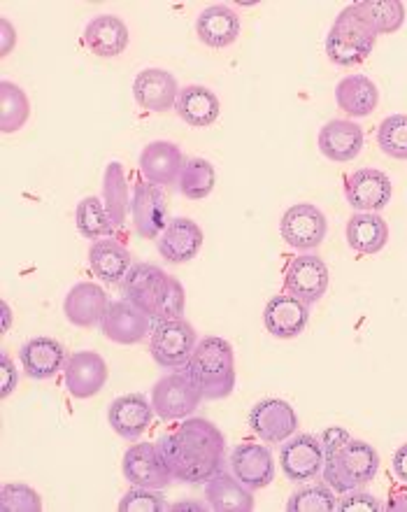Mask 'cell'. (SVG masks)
Instances as JSON below:
<instances>
[{
  "label": "cell",
  "instance_id": "cell-1",
  "mask_svg": "<svg viewBox=\"0 0 407 512\" xmlns=\"http://www.w3.org/2000/svg\"><path fill=\"white\" fill-rule=\"evenodd\" d=\"M156 447L173 478L187 485H203L226 461L224 433L203 417L184 419L177 429L163 433Z\"/></svg>",
  "mask_w": 407,
  "mask_h": 512
},
{
  "label": "cell",
  "instance_id": "cell-2",
  "mask_svg": "<svg viewBox=\"0 0 407 512\" xmlns=\"http://www.w3.org/2000/svg\"><path fill=\"white\" fill-rule=\"evenodd\" d=\"M324 447V482L335 494H347L366 487L380 471V454L366 440L352 438V433L340 426H331L321 433Z\"/></svg>",
  "mask_w": 407,
  "mask_h": 512
},
{
  "label": "cell",
  "instance_id": "cell-3",
  "mask_svg": "<svg viewBox=\"0 0 407 512\" xmlns=\"http://www.w3.org/2000/svg\"><path fill=\"white\" fill-rule=\"evenodd\" d=\"M189 378L201 389L203 401H219L233 394L235 382V352L228 340L219 336H205L198 340L187 366Z\"/></svg>",
  "mask_w": 407,
  "mask_h": 512
},
{
  "label": "cell",
  "instance_id": "cell-4",
  "mask_svg": "<svg viewBox=\"0 0 407 512\" xmlns=\"http://www.w3.org/2000/svg\"><path fill=\"white\" fill-rule=\"evenodd\" d=\"M377 35L349 10V5L333 21L326 35V56L335 66L352 68L359 66L373 54Z\"/></svg>",
  "mask_w": 407,
  "mask_h": 512
},
{
  "label": "cell",
  "instance_id": "cell-5",
  "mask_svg": "<svg viewBox=\"0 0 407 512\" xmlns=\"http://www.w3.org/2000/svg\"><path fill=\"white\" fill-rule=\"evenodd\" d=\"M198 345L196 329L187 319L159 322L149 338V354L161 368H187Z\"/></svg>",
  "mask_w": 407,
  "mask_h": 512
},
{
  "label": "cell",
  "instance_id": "cell-6",
  "mask_svg": "<svg viewBox=\"0 0 407 512\" xmlns=\"http://www.w3.org/2000/svg\"><path fill=\"white\" fill-rule=\"evenodd\" d=\"M203 401L201 389L189 378L187 371L168 373L152 387V405L154 412L163 422H177L187 419L198 410Z\"/></svg>",
  "mask_w": 407,
  "mask_h": 512
},
{
  "label": "cell",
  "instance_id": "cell-7",
  "mask_svg": "<svg viewBox=\"0 0 407 512\" xmlns=\"http://www.w3.org/2000/svg\"><path fill=\"white\" fill-rule=\"evenodd\" d=\"M280 233L284 243L294 247V250H301V252L317 250V247L324 243L328 233L326 215L317 208V205H310V203L291 205V208L282 215Z\"/></svg>",
  "mask_w": 407,
  "mask_h": 512
},
{
  "label": "cell",
  "instance_id": "cell-8",
  "mask_svg": "<svg viewBox=\"0 0 407 512\" xmlns=\"http://www.w3.org/2000/svg\"><path fill=\"white\" fill-rule=\"evenodd\" d=\"M328 266L317 254H301L289 259L284 268V291L291 296L301 298L303 303L312 305L324 298L328 289Z\"/></svg>",
  "mask_w": 407,
  "mask_h": 512
},
{
  "label": "cell",
  "instance_id": "cell-9",
  "mask_svg": "<svg viewBox=\"0 0 407 512\" xmlns=\"http://www.w3.org/2000/svg\"><path fill=\"white\" fill-rule=\"evenodd\" d=\"M280 466L289 482L303 485L317 478L324 468V447L321 440L310 433H294L289 440H284L280 450Z\"/></svg>",
  "mask_w": 407,
  "mask_h": 512
},
{
  "label": "cell",
  "instance_id": "cell-10",
  "mask_svg": "<svg viewBox=\"0 0 407 512\" xmlns=\"http://www.w3.org/2000/svg\"><path fill=\"white\" fill-rule=\"evenodd\" d=\"M121 471L133 487L166 489L170 482H175L156 443H135L128 447L121 461Z\"/></svg>",
  "mask_w": 407,
  "mask_h": 512
},
{
  "label": "cell",
  "instance_id": "cell-11",
  "mask_svg": "<svg viewBox=\"0 0 407 512\" xmlns=\"http://www.w3.org/2000/svg\"><path fill=\"white\" fill-rule=\"evenodd\" d=\"M249 429L263 443H284L298 431L294 405L282 401V398H263L249 410Z\"/></svg>",
  "mask_w": 407,
  "mask_h": 512
},
{
  "label": "cell",
  "instance_id": "cell-12",
  "mask_svg": "<svg viewBox=\"0 0 407 512\" xmlns=\"http://www.w3.org/2000/svg\"><path fill=\"white\" fill-rule=\"evenodd\" d=\"M149 319L152 317L128 301V298H124V301H110L101 322V331L110 343L140 345L147 338L149 326H152Z\"/></svg>",
  "mask_w": 407,
  "mask_h": 512
},
{
  "label": "cell",
  "instance_id": "cell-13",
  "mask_svg": "<svg viewBox=\"0 0 407 512\" xmlns=\"http://www.w3.org/2000/svg\"><path fill=\"white\" fill-rule=\"evenodd\" d=\"M63 378H66L68 394L84 401V398L101 394L110 378V368L98 352H75L63 366Z\"/></svg>",
  "mask_w": 407,
  "mask_h": 512
},
{
  "label": "cell",
  "instance_id": "cell-14",
  "mask_svg": "<svg viewBox=\"0 0 407 512\" xmlns=\"http://www.w3.org/2000/svg\"><path fill=\"white\" fill-rule=\"evenodd\" d=\"M205 233L194 219L175 217L170 219L166 229L156 238V250L170 266H182V263L194 261L198 252L203 250Z\"/></svg>",
  "mask_w": 407,
  "mask_h": 512
},
{
  "label": "cell",
  "instance_id": "cell-15",
  "mask_svg": "<svg viewBox=\"0 0 407 512\" xmlns=\"http://www.w3.org/2000/svg\"><path fill=\"white\" fill-rule=\"evenodd\" d=\"M394 187L387 173L375 168H361L347 177L345 198L349 208L359 212H380L389 205Z\"/></svg>",
  "mask_w": 407,
  "mask_h": 512
},
{
  "label": "cell",
  "instance_id": "cell-16",
  "mask_svg": "<svg viewBox=\"0 0 407 512\" xmlns=\"http://www.w3.org/2000/svg\"><path fill=\"white\" fill-rule=\"evenodd\" d=\"M131 217L133 226L140 238L156 240L168 226V205L161 189L149 182H135L131 198Z\"/></svg>",
  "mask_w": 407,
  "mask_h": 512
},
{
  "label": "cell",
  "instance_id": "cell-17",
  "mask_svg": "<svg viewBox=\"0 0 407 512\" xmlns=\"http://www.w3.org/2000/svg\"><path fill=\"white\" fill-rule=\"evenodd\" d=\"M154 417V405L145 394H126L114 398L107 408V422L119 438L135 443L145 436Z\"/></svg>",
  "mask_w": 407,
  "mask_h": 512
},
{
  "label": "cell",
  "instance_id": "cell-18",
  "mask_svg": "<svg viewBox=\"0 0 407 512\" xmlns=\"http://www.w3.org/2000/svg\"><path fill=\"white\" fill-rule=\"evenodd\" d=\"M184 154L175 142L168 140H154L140 152L138 166L145 182L154 184V187H170L180 180L184 170Z\"/></svg>",
  "mask_w": 407,
  "mask_h": 512
},
{
  "label": "cell",
  "instance_id": "cell-19",
  "mask_svg": "<svg viewBox=\"0 0 407 512\" xmlns=\"http://www.w3.org/2000/svg\"><path fill=\"white\" fill-rule=\"evenodd\" d=\"M231 471L242 485H247L252 492L266 489L275 480V459L273 452L266 445L259 443H242L235 447L228 457Z\"/></svg>",
  "mask_w": 407,
  "mask_h": 512
},
{
  "label": "cell",
  "instance_id": "cell-20",
  "mask_svg": "<svg viewBox=\"0 0 407 512\" xmlns=\"http://www.w3.org/2000/svg\"><path fill=\"white\" fill-rule=\"evenodd\" d=\"M177 96H180L177 80L163 68L140 70L133 82L135 103L147 112H156V115L175 110Z\"/></svg>",
  "mask_w": 407,
  "mask_h": 512
},
{
  "label": "cell",
  "instance_id": "cell-21",
  "mask_svg": "<svg viewBox=\"0 0 407 512\" xmlns=\"http://www.w3.org/2000/svg\"><path fill=\"white\" fill-rule=\"evenodd\" d=\"M310 322V305L291 294H277L266 303L263 324L270 336L280 340L298 338Z\"/></svg>",
  "mask_w": 407,
  "mask_h": 512
},
{
  "label": "cell",
  "instance_id": "cell-22",
  "mask_svg": "<svg viewBox=\"0 0 407 512\" xmlns=\"http://www.w3.org/2000/svg\"><path fill=\"white\" fill-rule=\"evenodd\" d=\"M107 305L110 298L103 287L94 282H77L63 301V315L77 329H94L103 322Z\"/></svg>",
  "mask_w": 407,
  "mask_h": 512
},
{
  "label": "cell",
  "instance_id": "cell-23",
  "mask_svg": "<svg viewBox=\"0 0 407 512\" xmlns=\"http://www.w3.org/2000/svg\"><path fill=\"white\" fill-rule=\"evenodd\" d=\"M19 361L31 380H52L56 373L63 371L68 354L59 340L38 336L21 345Z\"/></svg>",
  "mask_w": 407,
  "mask_h": 512
},
{
  "label": "cell",
  "instance_id": "cell-24",
  "mask_svg": "<svg viewBox=\"0 0 407 512\" xmlns=\"http://www.w3.org/2000/svg\"><path fill=\"white\" fill-rule=\"evenodd\" d=\"M363 149V128L349 119H333L319 131V152L333 163L354 161Z\"/></svg>",
  "mask_w": 407,
  "mask_h": 512
},
{
  "label": "cell",
  "instance_id": "cell-25",
  "mask_svg": "<svg viewBox=\"0 0 407 512\" xmlns=\"http://www.w3.org/2000/svg\"><path fill=\"white\" fill-rule=\"evenodd\" d=\"M205 501L214 512H252L254 492L221 468L205 482Z\"/></svg>",
  "mask_w": 407,
  "mask_h": 512
},
{
  "label": "cell",
  "instance_id": "cell-26",
  "mask_svg": "<svg viewBox=\"0 0 407 512\" xmlns=\"http://www.w3.org/2000/svg\"><path fill=\"white\" fill-rule=\"evenodd\" d=\"M196 35L205 47L224 49L240 38V17L228 5H210L198 14Z\"/></svg>",
  "mask_w": 407,
  "mask_h": 512
},
{
  "label": "cell",
  "instance_id": "cell-27",
  "mask_svg": "<svg viewBox=\"0 0 407 512\" xmlns=\"http://www.w3.org/2000/svg\"><path fill=\"white\" fill-rule=\"evenodd\" d=\"M128 26L114 14H101L84 28V45L101 59H114L128 47Z\"/></svg>",
  "mask_w": 407,
  "mask_h": 512
},
{
  "label": "cell",
  "instance_id": "cell-28",
  "mask_svg": "<svg viewBox=\"0 0 407 512\" xmlns=\"http://www.w3.org/2000/svg\"><path fill=\"white\" fill-rule=\"evenodd\" d=\"M175 112L187 126L207 128L219 119L221 103L212 89L201 87V84H191V87L180 89Z\"/></svg>",
  "mask_w": 407,
  "mask_h": 512
},
{
  "label": "cell",
  "instance_id": "cell-29",
  "mask_svg": "<svg viewBox=\"0 0 407 512\" xmlns=\"http://www.w3.org/2000/svg\"><path fill=\"white\" fill-rule=\"evenodd\" d=\"M131 252L112 238H101L89 247V268L105 284H119L131 270Z\"/></svg>",
  "mask_w": 407,
  "mask_h": 512
},
{
  "label": "cell",
  "instance_id": "cell-30",
  "mask_svg": "<svg viewBox=\"0 0 407 512\" xmlns=\"http://www.w3.org/2000/svg\"><path fill=\"white\" fill-rule=\"evenodd\" d=\"M335 103L345 115L359 119L370 117L380 103V91L366 75H349L335 87Z\"/></svg>",
  "mask_w": 407,
  "mask_h": 512
},
{
  "label": "cell",
  "instance_id": "cell-31",
  "mask_svg": "<svg viewBox=\"0 0 407 512\" xmlns=\"http://www.w3.org/2000/svg\"><path fill=\"white\" fill-rule=\"evenodd\" d=\"M389 243V224L377 212H359L347 222L349 250L363 256L382 252Z\"/></svg>",
  "mask_w": 407,
  "mask_h": 512
},
{
  "label": "cell",
  "instance_id": "cell-32",
  "mask_svg": "<svg viewBox=\"0 0 407 512\" xmlns=\"http://www.w3.org/2000/svg\"><path fill=\"white\" fill-rule=\"evenodd\" d=\"M356 17L375 35H391L405 24V5L401 0H361L349 5Z\"/></svg>",
  "mask_w": 407,
  "mask_h": 512
},
{
  "label": "cell",
  "instance_id": "cell-33",
  "mask_svg": "<svg viewBox=\"0 0 407 512\" xmlns=\"http://www.w3.org/2000/svg\"><path fill=\"white\" fill-rule=\"evenodd\" d=\"M103 203L114 231L124 229L128 210H131V201H128V177L126 170L119 161L107 163L105 175H103Z\"/></svg>",
  "mask_w": 407,
  "mask_h": 512
},
{
  "label": "cell",
  "instance_id": "cell-34",
  "mask_svg": "<svg viewBox=\"0 0 407 512\" xmlns=\"http://www.w3.org/2000/svg\"><path fill=\"white\" fill-rule=\"evenodd\" d=\"M163 277H166V270L156 266V263H133L124 282H121V291H124L128 301L145 310L147 303L152 301L156 287L163 282Z\"/></svg>",
  "mask_w": 407,
  "mask_h": 512
},
{
  "label": "cell",
  "instance_id": "cell-35",
  "mask_svg": "<svg viewBox=\"0 0 407 512\" xmlns=\"http://www.w3.org/2000/svg\"><path fill=\"white\" fill-rule=\"evenodd\" d=\"M184 308H187V294H184L182 282L175 280L173 275H166L156 287L145 312L156 322H170V319H182Z\"/></svg>",
  "mask_w": 407,
  "mask_h": 512
},
{
  "label": "cell",
  "instance_id": "cell-36",
  "mask_svg": "<svg viewBox=\"0 0 407 512\" xmlns=\"http://www.w3.org/2000/svg\"><path fill=\"white\" fill-rule=\"evenodd\" d=\"M31 117V101L26 91L10 80L0 82V131L17 133Z\"/></svg>",
  "mask_w": 407,
  "mask_h": 512
},
{
  "label": "cell",
  "instance_id": "cell-37",
  "mask_svg": "<svg viewBox=\"0 0 407 512\" xmlns=\"http://www.w3.org/2000/svg\"><path fill=\"white\" fill-rule=\"evenodd\" d=\"M75 224H77V231H80L84 238L94 240V243L105 236H112L114 231L110 215H107L105 210V203L96 196H87L77 203Z\"/></svg>",
  "mask_w": 407,
  "mask_h": 512
},
{
  "label": "cell",
  "instance_id": "cell-38",
  "mask_svg": "<svg viewBox=\"0 0 407 512\" xmlns=\"http://www.w3.org/2000/svg\"><path fill=\"white\" fill-rule=\"evenodd\" d=\"M180 191L189 201H203L212 194L214 182H217V173L214 166L207 159H189L184 163V170L180 175Z\"/></svg>",
  "mask_w": 407,
  "mask_h": 512
},
{
  "label": "cell",
  "instance_id": "cell-39",
  "mask_svg": "<svg viewBox=\"0 0 407 512\" xmlns=\"http://www.w3.org/2000/svg\"><path fill=\"white\" fill-rule=\"evenodd\" d=\"M377 145L391 159L407 161V115H391L377 128Z\"/></svg>",
  "mask_w": 407,
  "mask_h": 512
},
{
  "label": "cell",
  "instance_id": "cell-40",
  "mask_svg": "<svg viewBox=\"0 0 407 512\" xmlns=\"http://www.w3.org/2000/svg\"><path fill=\"white\" fill-rule=\"evenodd\" d=\"M338 506V499L333 496V489L326 485H307L289 496V512H331Z\"/></svg>",
  "mask_w": 407,
  "mask_h": 512
},
{
  "label": "cell",
  "instance_id": "cell-41",
  "mask_svg": "<svg viewBox=\"0 0 407 512\" xmlns=\"http://www.w3.org/2000/svg\"><path fill=\"white\" fill-rule=\"evenodd\" d=\"M0 510L3 512H40V494L28 485H3L0 489Z\"/></svg>",
  "mask_w": 407,
  "mask_h": 512
},
{
  "label": "cell",
  "instance_id": "cell-42",
  "mask_svg": "<svg viewBox=\"0 0 407 512\" xmlns=\"http://www.w3.org/2000/svg\"><path fill=\"white\" fill-rule=\"evenodd\" d=\"M119 510L121 512H166L170 510V506L159 494V489L135 487L131 492H126L124 499L119 501Z\"/></svg>",
  "mask_w": 407,
  "mask_h": 512
},
{
  "label": "cell",
  "instance_id": "cell-43",
  "mask_svg": "<svg viewBox=\"0 0 407 512\" xmlns=\"http://www.w3.org/2000/svg\"><path fill=\"white\" fill-rule=\"evenodd\" d=\"M335 510L338 512H382L387 508H384V503L377 499V496L354 489V492H347L345 496H342V499L338 501V506H335Z\"/></svg>",
  "mask_w": 407,
  "mask_h": 512
},
{
  "label": "cell",
  "instance_id": "cell-44",
  "mask_svg": "<svg viewBox=\"0 0 407 512\" xmlns=\"http://www.w3.org/2000/svg\"><path fill=\"white\" fill-rule=\"evenodd\" d=\"M0 396L3 398H7L12 394L14 389H17V384H19V373H17V368H14V361L10 359V354H7L5 350H0Z\"/></svg>",
  "mask_w": 407,
  "mask_h": 512
},
{
  "label": "cell",
  "instance_id": "cell-45",
  "mask_svg": "<svg viewBox=\"0 0 407 512\" xmlns=\"http://www.w3.org/2000/svg\"><path fill=\"white\" fill-rule=\"evenodd\" d=\"M0 38H3V45H0V56H10V52L14 49V45H17V28L12 26V21L3 17L0 19Z\"/></svg>",
  "mask_w": 407,
  "mask_h": 512
},
{
  "label": "cell",
  "instance_id": "cell-46",
  "mask_svg": "<svg viewBox=\"0 0 407 512\" xmlns=\"http://www.w3.org/2000/svg\"><path fill=\"white\" fill-rule=\"evenodd\" d=\"M391 468H394L396 480L403 482V485H407V443L396 450L394 459H391Z\"/></svg>",
  "mask_w": 407,
  "mask_h": 512
},
{
  "label": "cell",
  "instance_id": "cell-47",
  "mask_svg": "<svg viewBox=\"0 0 407 512\" xmlns=\"http://www.w3.org/2000/svg\"><path fill=\"white\" fill-rule=\"evenodd\" d=\"M384 508L391 510V512H407V492L391 494V499Z\"/></svg>",
  "mask_w": 407,
  "mask_h": 512
},
{
  "label": "cell",
  "instance_id": "cell-48",
  "mask_svg": "<svg viewBox=\"0 0 407 512\" xmlns=\"http://www.w3.org/2000/svg\"><path fill=\"white\" fill-rule=\"evenodd\" d=\"M0 310H3V331L0 333H7L12 326V310H10V305H7V301L0 303Z\"/></svg>",
  "mask_w": 407,
  "mask_h": 512
},
{
  "label": "cell",
  "instance_id": "cell-49",
  "mask_svg": "<svg viewBox=\"0 0 407 512\" xmlns=\"http://www.w3.org/2000/svg\"><path fill=\"white\" fill-rule=\"evenodd\" d=\"M210 506H203V503H175L170 510H207Z\"/></svg>",
  "mask_w": 407,
  "mask_h": 512
}]
</instances>
